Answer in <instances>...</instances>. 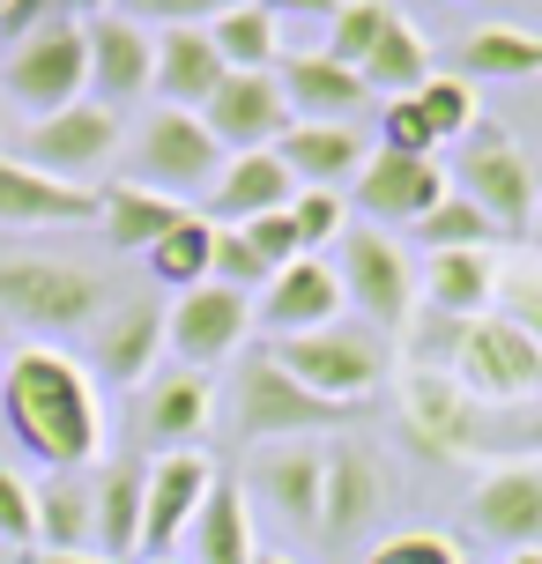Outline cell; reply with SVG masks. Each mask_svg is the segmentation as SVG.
<instances>
[{
  "label": "cell",
  "mask_w": 542,
  "mask_h": 564,
  "mask_svg": "<svg viewBox=\"0 0 542 564\" xmlns=\"http://www.w3.org/2000/svg\"><path fill=\"white\" fill-rule=\"evenodd\" d=\"M0 416L15 431V446L37 453L45 468L75 476L97 460L105 446V409H97V379L89 365H75L53 341H30L8 357V379H0Z\"/></svg>",
  "instance_id": "cell-1"
},
{
  "label": "cell",
  "mask_w": 542,
  "mask_h": 564,
  "mask_svg": "<svg viewBox=\"0 0 542 564\" xmlns=\"http://www.w3.org/2000/svg\"><path fill=\"white\" fill-rule=\"evenodd\" d=\"M268 357H275L305 394L343 401V409L387 379V335H371V327H343V319H335V327H313V335L275 341Z\"/></svg>",
  "instance_id": "cell-2"
},
{
  "label": "cell",
  "mask_w": 542,
  "mask_h": 564,
  "mask_svg": "<svg viewBox=\"0 0 542 564\" xmlns=\"http://www.w3.org/2000/svg\"><path fill=\"white\" fill-rule=\"evenodd\" d=\"M0 89L23 105V112H67V105H83L89 89V37L75 15H53V23H37L23 45H8V67H0Z\"/></svg>",
  "instance_id": "cell-3"
},
{
  "label": "cell",
  "mask_w": 542,
  "mask_h": 564,
  "mask_svg": "<svg viewBox=\"0 0 542 564\" xmlns=\"http://www.w3.org/2000/svg\"><path fill=\"white\" fill-rule=\"evenodd\" d=\"M0 312L37 335H83L105 319V282L75 260H0Z\"/></svg>",
  "instance_id": "cell-4"
},
{
  "label": "cell",
  "mask_w": 542,
  "mask_h": 564,
  "mask_svg": "<svg viewBox=\"0 0 542 564\" xmlns=\"http://www.w3.org/2000/svg\"><path fill=\"white\" fill-rule=\"evenodd\" d=\"M230 401H238V431H246V446H275V438H313V431H335V423H349L343 401H319L305 394L297 379H290L268 349H253L246 365H238V387H230Z\"/></svg>",
  "instance_id": "cell-5"
},
{
  "label": "cell",
  "mask_w": 542,
  "mask_h": 564,
  "mask_svg": "<svg viewBox=\"0 0 542 564\" xmlns=\"http://www.w3.org/2000/svg\"><path fill=\"white\" fill-rule=\"evenodd\" d=\"M454 379L460 394H476L490 409V401H542V349L528 335H520L513 319H498V312H484V319H460L454 335Z\"/></svg>",
  "instance_id": "cell-6"
},
{
  "label": "cell",
  "mask_w": 542,
  "mask_h": 564,
  "mask_svg": "<svg viewBox=\"0 0 542 564\" xmlns=\"http://www.w3.org/2000/svg\"><path fill=\"white\" fill-rule=\"evenodd\" d=\"M343 253H335V275H343V297L365 312L371 335H401L409 319H416V268L401 253L387 230H343L335 238Z\"/></svg>",
  "instance_id": "cell-7"
},
{
  "label": "cell",
  "mask_w": 542,
  "mask_h": 564,
  "mask_svg": "<svg viewBox=\"0 0 542 564\" xmlns=\"http://www.w3.org/2000/svg\"><path fill=\"white\" fill-rule=\"evenodd\" d=\"M454 194L460 200H476L490 216V230H528L535 224V208H542V178L535 164L520 156V141L513 134H498V127H476V134L460 141V171H454Z\"/></svg>",
  "instance_id": "cell-8"
},
{
  "label": "cell",
  "mask_w": 542,
  "mask_h": 564,
  "mask_svg": "<svg viewBox=\"0 0 542 564\" xmlns=\"http://www.w3.org/2000/svg\"><path fill=\"white\" fill-rule=\"evenodd\" d=\"M401 423H409V446L431 460H468L490 446V409L476 394H460L454 371L416 365L401 379Z\"/></svg>",
  "instance_id": "cell-9"
},
{
  "label": "cell",
  "mask_w": 542,
  "mask_h": 564,
  "mask_svg": "<svg viewBox=\"0 0 542 564\" xmlns=\"http://www.w3.org/2000/svg\"><path fill=\"white\" fill-rule=\"evenodd\" d=\"M112 149H119V112H112V105H97V97H83V105H67V112L30 119L23 141H15L8 156H15V164H30V171H45V178L83 186V178L105 164Z\"/></svg>",
  "instance_id": "cell-10"
},
{
  "label": "cell",
  "mask_w": 542,
  "mask_h": 564,
  "mask_svg": "<svg viewBox=\"0 0 542 564\" xmlns=\"http://www.w3.org/2000/svg\"><path fill=\"white\" fill-rule=\"evenodd\" d=\"M253 335V297L230 290V282H194L164 305V349H172L186 371H208L238 357V341Z\"/></svg>",
  "instance_id": "cell-11"
},
{
  "label": "cell",
  "mask_w": 542,
  "mask_h": 564,
  "mask_svg": "<svg viewBox=\"0 0 542 564\" xmlns=\"http://www.w3.org/2000/svg\"><path fill=\"white\" fill-rule=\"evenodd\" d=\"M134 186H149V194H172L186 200L194 186H216V171H224V149H216V134L200 127V112H149L142 141H134Z\"/></svg>",
  "instance_id": "cell-12"
},
{
  "label": "cell",
  "mask_w": 542,
  "mask_h": 564,
  "mask_svg": "<svg viewBox=\"0 0 542 564\" xmlns=\"http://www.w3.org/2000/svg\"><path fill=\"white\" fill-rule=\"evenodd\" d=\"M349 194L365 208V224H424L438 200L454 194V171L438 156H401V149H371L365 171L349 178Z\"/></svg>",
  "instance_id": "cell-13"
},
{
  "label": "cell",
  "mask_w": 542,
  "mask_h": 564,
  "mask_svg": "<svg viewBox=\"0 0 542 564\" xmlns=\"http://www.w3.org/2000/svg\"><path fill=\"white\" fill-rule=\"evenodd\" d=\"M200 127L216 134L224 156H246V149H275L297 119H290V97L268 67V75H224V89L200 105Z\"/></svg>",
  "instance_id": "cell-14"
},
{
  "label": "cell",
  "mask_w": 542,
  "mask_h": 564,
  "mask_svg": "<svg viewBox=\"0 0 542 564\" xmlns=\"http://www.w3.org/2000/svg\"><path fill=\"white\" fill-rule=\"evenodd\" d=\"M468 520L498 535L506 550H542V460H484V476L468 490Z\"/></svg>",
  "instance_id": "cell-15"
},
{
  "label": "cell",
  "mask_w": 542,
  "mask_h": 564,
  "mask_svg": "<svg viewBox=\"0 0 542 564\" xmlns=\"http://www.w3.org/2000/svg\"><path fill=\"white\" fill-rule=\"evenodd\" d=\"M89 37V89H97V105H134L142 89H156V30L134 23V15H89L83 23Z\"/></svg>",
  "instance_id": "cell-16"
},
{
  "label": "cell",
  "mask_w": 542,
  "mask_h": 564,
  "mask_svg": "<svg viewBox=\"0 0 542 564\" xmlns=\"http://www.w3.org/2000/svg\"><path fill=\"white\" fill-rule=\"evenodd\" d=\"M387 506V482H379V460H371L365 438H335L327 446V490H319V542L327 550H349Z\"/></svg>",
  "instance_id": "cell-17"
},
{
  "label": "cell",
  "mask_w": 542,
  "mask_h": 564,
  "mask_svg": "<svg viewBox=\"0 0 542 564\" xmlns=\"http://www.w3.org/2000/svg\"><path fill=\"white\" fill-rule=\"evenodd\" d=\"M208 482H216V460L208 453H164L156 468H149L142 482V550L149 557H164L172 542H186V528H194L200 498H208Z\"/></svg>",
  "instance_id": "cell-18"
},
{
  "label": "cell",
  "mask_w": 542,
  "mask_h": 564,
  "mask_svg": "<svg viewBox=\"0 0 542 564\" xmlns=\"http://www.w3.org/2000/svg\"><path fill=\"white\" fill-rule=\"evenodd\" d=\"M164 357V305L156 297H127L97 319V335H89V379H105V387H142L149 365Z\"/></svg>",
  "instance_id": "cell-19"
},
{
  "label": "cell",
  "mask_w": 542,
  "mask_h": 564,
  "mask_svg": "<svg viewBox=\"0 0 542 564\" xmlns=\"http://www.w3.org/2000/svg\"><path fill=\"white\" fill-rule=\"evenodd\" d=\"M343 275H335V260H319V253H305V260H290L283 275L268 282V297H260V327L275 341H290V335H313V327H335L343 319Z\"/></svg>",
  "instance_id": "cell-20"
},
{
  "label": "cell",
  "mask_w": 542,
  "mask_h": 564,
  "mask_svg": "<svg viewBox=\"0 0 542 564\" xmlns=\"http://www.w3.org/2000/svg\"><path fill=\"white\" fill-rule=\"evenodd\" d=\"M253 490L283 512L290 528L319 535V490H327V446L313 438H275V446H253Z\"/></svg>",
  "instance_id": "cell-21"
},
{
  "label": "cell",
  "mask_w": 542,
  "mask_h": 564,
  "mask_svg": "<svg viewBox=\"0 0 542 564\" xmlns=\"http://www.w3.org/2000/svg\"><path fill=\"white\" fill-rule=\"evenodd\" d=\"M290 194H297V178L283 171V156H275V149L224 156L216 186H208V224H216V230H238V224H253V216H283Z\"/></svg>",
  "instance_id": "cell-22"
},
{
  "label": "cell",
  "mask_w": 542,
  "mask_h": 564,
  "mask_svg": "<svg viewBox=\"0 0 542 564\" xmlns=\"http://www.w3.org/2000/svg\"><path fill=\"white\" fill-rule=\"evenodd\" d=\"M275 83H283V97H290V119H319V127H349V119L371 105L365 75L343 67V59H327V53H283Z\"/></svg>",
  "instance_id": "cell-23"
},
{
  "label": "cell",
  "mask_w": 542,
  "mask_h": 564,
  "mask_svg": "<svg viewBox=\"0 0 542 564\" xmlns=\"http://www.w3.org/2000/svg\"><path fill=\"white\" fill-rule=\"evenodd\" d=\"M224 53H216V37L208 23H164L156 30V89H164V105L172 112H200L216 89H224Z\"/></svg>",
  "instance_id": "cell-24"
},
{
  "label": "cell",
  "mask_w": 542,
  "mask_h": 564,
  "mask_svg": "<svg viewBox=\"0 0 542 564\" xmlns=\"http://www.w3.org/2000/svg\"><path fill=\"white\" fill-rule=\"evenodd\" d=\"M97 216V194L89 186H67V178H45V171L15 164L0 149V224L8 230H45V224H83Z\"/></svg>",
  "instance_id": "cell-25"
},
{
  "label": "cell",
  "mask_w": 542,
  "mask_h": 564,
  "mask_svg": "<svg viewBox=\"0 0 542 564\" xmlns=\"http://www.w3.org/2000/svg\"><path fill=\"white\" fill-rule=\"evenodd\" d=\"M216 416V387H208V371H164V379H149L142 394V438L164 453H194V438L208 431Z\"/></svg>",
  "instance_id": "cell-26"
},
{
  "label": "cell",
  "mask_w": 542,
  "mask_h": 564,
  "mask_svg": "<svg viewBox=\"0 0 542 564\" xmlns=\"http://www.w3.org/2000/svg\"><path fill=\"white\" fill-rule=\"evenodd\" d=\"M275 156L297 186H327V194H343V178L365 171V134L357 127H319V119H297L283 141H275Z\"/></svg>",
  "instance_id": "cell-27"
},
{
  "label": "cell",
  "mask_w": 542,
  "mask_h": 564,
  "mask_svg": "<svg viewBox=\"0 0 542 564\" xmlns=\"http://www.w3.org/2000/svg\"><path fill=\"white\" fill-rule=\"evenodd\" d=\"M142 482H149L142 460H112V468L97 476V490H89V535H97V557L127 564L134 550H142Z\"/></svg>",
  "instance_id": "cell-28"
},
{
  "label": "cell",
  "mask_w": 542,
  "mask_h": 564,
  "mask_svg": "<svg viewBox=\"0 0 542 564\" xmlns=\"http://www.w3.org/2000/svg\"><path fill=\"white\" fill-rule=\"evenodd\" d=\"M194 208L172 194H149V186H105L97 194V224H105V246H119V253H149L156 238H172L178 224H186Z\"/></svg>",
  "instance_id": "cell-29"
},
{
  "label": "cell",
  "mask_w": 542,
  "mask_h": 564,
  "mask_svg": "<svg viewBox=\"0 0 542 564\" xmlns=\"http://www.w3.org/2000/svg\"><path fill=\"white\" fill-rule=\"evenodd\" d=\"M186 542H194V564H253L260 557V550H253V512H246L238 476L216 468V482H208V498H200Z\"/></svg>",
  "instance_id": "cell-30"
},
{
  "label": "cell",
  "mask_w": 542,
  "mask_h": 564,
  "mask_svg": "<svg viewBox=\"0 0 542 564\" xmlns=\"http://www.w3.org/2000/svg\"><path fill=\"white\" fill-rule=\"evenodd\" d=\"M490 297H498V253L490 246H468V253H431L416 305L446 312V319H484Z\"/></svg>",
  "instance_id": "cell-31"
},
{
  "label": "cell",
  "mask_w": 542,
  "mask_h": 564,
  "mask_svg": "<svg viewBox=\"0 0 542 564\" xmlns=\"http://www.w3.org/2000/svg\"><path fill=\"white\" fill-rule=\"evenodd\" d=\"M454 75H468V83H528V75H542V37L520 23H484L454 45Z\"/></svg>",
  "instance_id": "cell-32"
},
{
  "label": "cell",
  "mask_w": 542,
  "mask_h": 564,
  "mask_svg": "<svg viewBox=\"0 0 542 564\" xmlns=\"http://www.w3.org/2000/svg\"><path fill=\"white\" fill-rule=\"evenodd\" d=\"M208 37H216V53H224L230 75H268V67H283V23H275L260 0L224 8V15L208 23Z\"/></svg>",
  "instance_id": "cell-33"
},
{
  "label": "cell",
  "mask_w": 542,
  "mask_h": 564,
  "mask_svg": "<svg viewBox=\"0 0 542 564\" xmlns=\"http://www.w3.org/2000/svg\"><path fill=\"white\" fill-rule=\"evenodd\" d=\"M365 89L371 97H416V89L431 83V45L416 37V23H401V15H387V30H379V45L365 53Z\"/></svg>",
  "instance_id": "cell-34"
},
{
  "label": "cell",
  "mask_w": 542,
  "mask_h": 564,
  "mask_svg": "<svg viewBox=\"0 0 542 564\" xmlns=\"http://www.w3.org/2000/svg\"><path fill=\"white\" fill-rule=\"evenodd\" d=\"M149 275L164 282V290L208 282L216 275V224H208V216H186L172 238H156V246H149Z\"/></svg>",
  "instance_id": "cell-35"
},
{
  "label": "cell",
  "mask_w": 542,
  "mask_h": 564,
  "mask_svg": "<svg viewBox=\"0 0 542 564\" xmlns=\"http://www.w3.org/2000/svg\"><path fill=\"white\" fill-rule=\"evenodd\" d=\"M37 542L45 550H83L89 542V490L75 476L37 482Z\"/></svg>",
  "instance_id": "cell-36"
},
{
  "label": "cell",
  "mask_w": 542,
  "mask_h": 564,
  "mask_svg": "<svg viewBox=\"0 0 542 564\" xmlns=\"http://www.w3.org/2000/svg\"><path fill=\"white\" fill-rule=\"evenodd\" d=\"M498 319H513L520 335L542 349V253H520V260H498Z\"/></svg>",
  "instance_id": "cell-37"
},
{
  "label": "cell",
  "mask_w": 542,
  "mask_h": 564,
  "mask_svg": "<svg viewBox=\"0 0 542 564\" xmlns=\"http://www.w3.org/2000/svg\"><path fill=\"white\" fill-rule=\"evenodd\" d=\"M416 238H424V253H468V246H490L498 230H490V216L476 208V200L446 194V200L424 216V224H416Z\"/></svg>",
  "instance_id": "cell-38"
},
{
  "label": "cell",
  "mask_w": 542,
  "mask_h": 564,
  "mask_svg": "<svg viewBox=\"0 0 542 564\" xmlns=\"http://www.w3.org/2000/svg\"><path fill=\"white\" fill-rule=\"evenodd\" d=\"M416 105H424V119H431V134L438 141H468L476 134V83L468 75H431L424 89H416Z\"/></svg>",
  "instance_id": "cell-39"
},
{
  "label": "cell",
  "mask_w": 542,
  "mask_h": 564,
  "mask_svg": "<svg viewBox=\"0 0 542 564\" xmlns=\"http://www.w3.org/2000/svg\"><path fill=\"white\" fill-rule=\"evenodd\" d=\"M387 0H343L335 15H327V59H343V67H365V53L379 45V30H387Z\"/></svg>",
  "instance_id": "cell-40"
},
{
  "label": "cell",
  "mask_w": 542,
  "mask_h": 564,
  "mask_svg": "<svg viewBox=\"0 0 542 564\" xmlns=\"http://www.w3.org/2000/svg\"><path fill=\"white\" fill-rule=\"evenodd\" d=\"M283 216H290V230H297V253H319L327 238H343V230H349L343 194H327V186H297Z\"/></svg>",
  "instance_id": "cell-41"
},
{
  "label": "cell",
  "mask_w": 542,
  "mask_h": 564,
  "mask_svg": "<svg viewBox=\"0 0 542 564\" xmlns=\"http://www.w3.org/2000/svg\"><path fill=\"white\" fill-rule=\"evenodd\" d=\"M379 149H401V156H438V134L416 97H387L379 105Z\"/></svg>",
  "instance_id": "cell-42"
},
{
  "label": "cell",
  "mask_w": 542,
  "mask_h": 564,
  "mask_svg": "<svg viewBox=\"0 0 542 564\" xmlns=\"http://www.w3.org/2000/svg\"><path fill=\"white\" fill-rule=\"evenodd\" d=\"M365 564H460V542L431 535V528H401V535H387Z\"/></svg>",
  "instance_id": "cell-43"
},
{
  "label": "cell",
  "mask_w": 542,
  "mask_h": 564,
  "mask_svg": "<svg viewBox=\"0 0 542 564\" xmlns=\"http://www.w3.org/2000/svg\"><path fill=\"white\" fill-rule=\"evenodd\" d=\"M0 542H37V490H30L8 460H0Z\"/></svg>",
  "instance_id": "cell-44"
},
{
  "label": "cell",
  "mask_w": 542,
  "mask_h": 564,
  "mask_svg": "<svg viewBox=\"0 0 542 564\" xmlns=\"http://www.w3.org/2000/svg\"><path fill=\"white\" fill-rule=\"evenodd\" d=\"M238 238L260 253V268H268V275H283L290 260H305V253H297V230H290V216H253V224H238Z\"/></svg>",
  "instance_id": "cell-45"
},
{
  "label": "cell",
  "mask_w": 542,
  "mask_h": 564,
  "mask_svg": "<svg viewBox=\"0 0 542 564\" xmlns=\"http://www.w3.org/2000/svg\"><path fill=\"white\" fill-rule=\"evenodd\" d=\"M224 8L238 0H119V15H134V23H216Z\"/></svg>",
  "instance_id": "cell-46"
},
{
  "label": "cell",
  "mask_w": 542,
  "mask_h": 564,
  "mask_svg": "<svg viewBox=\"0 0 542 564\" xmlns=\"http://www.w3.org/2000/svg\"><path fill=\"white\" fill-rule=\"evenodd\" d=\"M53 15H67L59 0H8V8H0V37H8V45H23L30 30L53 23Z\"/></svg>",
  "instance_id": "cell-47"
},
{
  "label": "cell",
  "mask_w": 542,
  "mask_h": 564,
  "mask_svg": "<svg viewBox=\"0 0 542 564\" xmlns=\"http://www.w3.org/2000/svg\"><path fill=\"white\" fill-rule=\"evenodd\" d=\"M260 8H268L275 23H283V15H313V23H327V15H335L343 0H260Z\"/></svg>",
  "instance_id": "cell-48"
},
{
  "label": "cell",
  "mask_w": 542,
  "mask_h": 564,
  "mask_svg": "<svg viewBox=\"0 0 542 564\" xmlns=\"http://www.w3.org/2000/svg\"><path fill=\"white\" fill-rule=\"evenodd\" d=\"M30 564H112V557H97V550H37Z\"/></svg>",
  "instance_id": "cell-49"
},
{
  "label": "cell",
  "mask_w": 542,
  "mask_h": 564,
  "mask_svg": "<svg viewBox=\"0 0 542 564\" xmlns=\"http://www.w3.org/2000/svg\"><path fill=\"white\" fill-rule=\"evenodd\" d=\"M59 8H67L75 23H89V15H112V0H59Z\"/></svg>",
  "instance_id": "cell-50"
},
{
  "label": "cell",
  "mask_w": 542,
  "mask_h": 564,
  "mask_svg": "<svg viewBox=\"0 0 542 564\" xmlns=\"http://www.w3.org/2000/svg\"><path fill=\"white\" fill-rule=\"evenodd\" d=\"M520 446H535V453H542V401L528 409V416H520Z\"/></svg>",
  "instance_id": "cell-51"
},
{
  "label": "cell",
  "mask_w": 542,
  "mask_h": 564,
  "mask_svg": "<svg viewBox=\"0 0 542 564\" xmlns=\"http://www.w3.org/2000/svg\"><path fill=\"white\" fill-rule=\"evenodd\" d=\"M506 564H542V550H513V557H506Z\"/></svg>",
  "instance_id": "cell-52"
},
{
  "label": "cell",
  "mask_w": 542,
  "mask_h": 564,
  "mask_svg": "<svg viewBox=\"0 0 542 564\" xmlns=\"http://www.w3.org/2000/svg\"><path fill=\"white\" fill-rule=\"evenodd\" d=\"M253 564H297V557H275V550H260V557Z\"/></svg>",
  "instance_id": "cell-53"
},
{
  "label": "cell",
  "mask_w": 542,
  "mask_h": 564,
  "mask_svg": "<svg viewBox=\"0 0 542 564\" xmlns=\"http://www.w3.org/2000/svg\"><path fill=\"white\" fill-rule=\"evenodd\" d=\"M528 238H535V253H542V208H535V224H528Z\"/></svg>",
  "instance_id": "cell-54"
},
{
  "label": "cell",
  "mask_w": 542,
  "mask_h": 564,
  "mask_svg": "<svg viewBox=\"0 0 542 564\" xmlns=\"http://www.w3.org/2000/svg\"><path fill=\"white\" fill-rule=\"evenodd\" d=\"M0 8H8V0H0Z\"/></svg>",
  "instance_id": "cell-55"
},
{
  "label": "cell",
  "mask_w": 542,
  "mask_h": 564,
  "mask_svg": "<svg viewBox=\"0 0 542 564\" xmlns=\"http://www.w3.org/2000/svg\"><path fill=\"white\" fill-rule=\"evenodd\" d=\"M156 564H164V557H156Z\"/></svg>",
  "instance_id": "cell-56"
}]
</instances>
